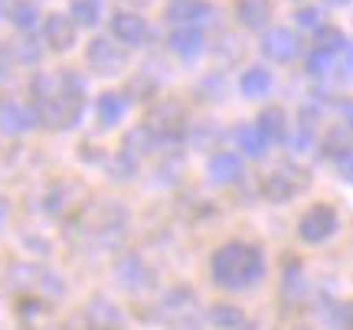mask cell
I'll return each instance as SVG.
<instances>
[{
	"mask_svg": "<svg viewBox=\"0 0 353 330\" xmlns=\"http://www.w3.org/2000/svg\"><path fill=\"white\" fill-rule=\"evenodd\" d=\"M317 138V112L314 108H301L298 112V147H311Z\"/></svg>",
	"mask_w": 353,
	"mask_h": 330,
	"instance_id": "4dcf8cb0",
	"label": "cell"
},
{
	"mask_svg": "<svg viewBox=\"0 0 353 330\" xmlns=\"http://www.w3.org/2000/svg\"><path fill=\"white\" fill-rule=\"evenodd\" d=\"M337 170H341V177L347 180V183H353V151L337 157Z\"/></svg>",
	"mask_w": 353,
	"mask_h": 330,
	"instance_id": "8d00e7d4",
	"label": "cell"
},
{
	"mask_svg": "<svg viewBox=\"0 0 353 330\" xmlns=\"http://www.w3.org/2000/svg\"><path fill=\"white\" fill-rule=\"evenodd\" d=\"M164 17L174 30H203L206 23H213L216 10L206 0H170Z\"/></svg>",
	"mask_w": 353,
	"mask_h": 330,
	"instance_id": "30bf717a",
	"label": "cell"
},
{
	"mask_svg": "<svg viewBox=\"0 0 353 330\" xmlns=\"http://www.w3.org/2000/svg\"><path fill=\"white\" fill-rule=\"evenodd\" d=\"M210 324L216 330H249V318L242 314V307L229 305V301H219L210 307Z\"/></svg>",
	"mask_w": 353,
	"mask_h": 330,
	"instance_id": "d4e9b609",
	"label": "cell"
},
{
	"mask_svg": "<svg viewBox=\"0 0 353 330\" xmlns=\"http://www.w3.org/2000/svg\"><path fill=\"white\" fill-rule=\"evenodd\" d=\"M128 7H144V3H148V0H125Z\"/></svg>",
	"mask_w": 353,
	"mask_h": 330,
	"instance_id": "b9f144b4",
	"label": "cell"
},
{
	"mask_svg": "<svg viewBox=\"0 0 353 330\" xmlns=\"http://www.w3.org/2000/svg\"><path fill=\"white\" fill-rule=\"evenodd\" d=\"M337 229H341V216L330 203H314L298 219V236H301V242H311V245L327 242Z\"/></svg>",
	"mask_w": 353,
	"mask_h": 330,
	"instance_id": "9c48e42d",
	"label": "cell"
},
{
	"mask_svg": "<svg viewBox=\"0 0 353 330\" xmlns=\"http://www.w3.org/2000/svg\"><path fill=\"white\" fill-rule=\"evenodd\" d=\"M37 127V114L20 102H0V131L3 134H26Z\"/></svg>",
	"mask_w": 353,
	"mask_h": 330,
	"instance_id": "ac0fdd59",
	"label": "cell"
},
{
	"mask_svg": "<svg viewBox=\"0 0 353 330\" xmlns=\"http://www.w3.org/2000/svg\"><path fill=\"white\" fill-rule=\"evenodd\" d=\"M262 52L268 59H275V63H291V59L301 56V39L288 26H275V30H265Z\"/></svg>",
	"mask_w": 353,
	"mask_h": 330,
	"instance_id": "4fadbf2b",
	"label": "cell"
},
{
	"mask_svg": "<svg viewBox=\"0 0 353 330\" xmlns=\"http://www.w3.org/2000/svg\"><path fill=\"white\" fill-rule=\"evenodd\" d=\"M350 39L343 37L337 26H321L314 37V52H324V56H334V52H343Z\"/></svg>",
	"mask_w": 353,
	"mask_h": 330,
	"instance_id": "f546056e",
	"label": "cell"
},
{
	"mask_svg": "<svg viewBox=\"0 0 353 330\" xmlns=\"http://www.w3.org/2000/svg\"><path fill=\"white\" fill-rule=\"evenodd\" d=\"M52 330H72V327H52Z\"/></svg>",
	"mask_w": 353,
	"mask_h": 330,
	"instance_id": "f6af8a7d",
	"label": "cell"
},
{
	"mask_svg": "<svg viewBox=\"0 0 353 330\" xmlns=\"http://www.w3.org/2000/svg\"><path fill=\"white\" fill-rule=\"evenodd\" d=\"M72 226H82L79 232L85 236L88 245H95V249H118L128 232V213L125 206L118 203H92Z\"/></svg>",
	"mask_w": 353,
	"mask_h": 330,
	"instance_id": "3957f363",
	"label": "cell"
},
{
	"mask_svg": "<svg viewBox=\"0 0 353 330\" xmlns=\"http://www.w3.org/2000/svg\"><path fill=\"white\" fill-rule=\"evenodd\" d=\"M13 59H20V63H39V56H43V50H39V39L33 37H23V39H17L13 43V50H10Z\"/></svg>",
	"mask_w": 353,
	"mask_h": 330,
	"instance_id": "1f68e13d",
	"label": "cell"
},
{
	"mask_svg": "<svg viewBox=\"0 0 353 330\" xmlns=\"http://www.w3.org/2000/svg\"><path fill=\"white\" fill-rule=\"evenodd\" d=\"M210 275L226 291H245V288H252L265 278V255L255 242L232 239L213 252Z\"/></svg>",
	"mask_w": 353,
	"mask_h": 330,
	"instance_id": "7a4b0ae2",
	"label": "cell"
},
{
	"mask_svg": "<svg viewBox=\"0 0 353 330\" xmlns=\"http://www.w3.org/2000/svg\"><path fill=\"white\" fill-rule=\"evenodd\" d=\"M7 285L10 291L20 298H43V301H56L65 294V281L52 271V268L39 265V262H17L7 268Z\"/></svg>",
	"mask_w": 353,
	"mask_h": 330,
	"instance_id": "277c9868",
	"label": "cell"
},
{
	"mask_svg": "<svg viewBox=\"0 0 353 330\" xmlns=\"http://www.w3.org/2000/svg\"><path fill=\"white\" fill-rule=\"evenodd\" d=\"M353 151V131L347 125H337L327 131V138H324V154H330L334 161L343 157V154Z\"/></svg>",
	"mask_w": 353,
	"mask_h": 330,
	"instance_id": "83f0119b",
	"label": "cell"
},
{
	"mask_svg": "<svg viewBox=\"0 0 353 330\" xmlns=\"http://www.w3.org/2000/svg\"><path fill=\"white\" fill-rule=\"evenodd\" d=\"M154 144H157V141H154L151 131H148L144 125H138V127H131V131L125 134V141H121V151H118V154H125L128 161L141 164V161L154 151Z\"/></svg>",
	"mask_w": 353,
	"mask_h": 330,
	"instance_id": "603a6c76",
	"label": "cell"
},
{
	"mask_svg": "<svg viewBox=\"0 0 353 330\" xmlns=\"http://www.w3.org/2000/svg\"><path fill=\"white\" fill-rule=\"evenodd\" d=\"M69 3H101V0H69Z\"/></svg>",
	"mask_w": 353,
	"mask_h": 330,
	"instance_id": "ee69618b",
	"label": "cell"
},
{
	"mask_svg": "<svg viewBox=\"0 0 353 330\" xmlns=\"http://www.w3.org/2000/svg\"><path fill=\"white\" fill-rule=\"evenodd\" d=\"M144 127L154 134V141L180 144L183 134H187V112H183V105L180 102L164 99V102L151 105V112H148V118H144Z\"/></svg>",
	"mask_w": 353,
	"mask_h": 330,
	"instance_id": "52a82bcc",
	"label": "cell"
},
{
	"mask_svg": "<svg viewBox=\"0 0 353 330\" xmlns=\"http://www.w3.org/2000/svg\"><path fill=\"white\" fill-rule=\"evenodd\" d=\"M307 72H311V76H327L330 72V56H324V52H311V56H307Z\"/></svg>",
	"mask_w": 353,
	"mask_h": 330,
	"instance_id": "e575fe53",
	"label": "cell"
},
{
	"mask_svg": "<svg viewBox=\"0 0 353 330\" xmlns=\"http://www.w3.org/2000/svg\"><path fill=\"white\" fill-rule=\"evenodd\" d=\"M206 177H210V183H216V187H232V183H239L242 157L232 151H216L213 157H210V164H206Z\"/></svg>",
	"mask_w": 353,
	"mask_h": 330,
	"instance_id": "2e32d148",
	"label": "cell"
},
{
	"mask_svg": "<svg viewBox=\"0 0 353 330\" xmlns=\"http://www.w3.org/2000/svg\"><path fill=\"white\" fill-rule=\"evenodd\" d=\"M236 17L249 30H262L272 20V0H236Z\"/></svg>",
	"mask_w": 353,
	"mask_h": 330,
	"instance_id": "cb8c5ba5",
	"label": "cell"
},
{
	"mask_svg": "<svg viewBox=\"0 0 353 330\" xmlns=\"http://www.w3.org/2000/svg\"><path fill=\"white\" fill-rule=\"evenodd\" d=\"M13 314L17 320L23 324V327H39V324H46V318L52 314L50 301H43V298H20L17 307H13Z\"/></svg>",
	"mask_w": 353,
	"mask_h": 330,
	"instance_id": "484cf974",
	"label": "cell"
},
{
	"mask_svg": "<svg viewBox=\"0 0 353 330\" xmlns=\"http://www.w3.org/2000/svg\"><path fill=\"white\" fill-rule=\"evenodd\" d=\"M304 187H307V174L298 170V167L285 164V167H275V170L262 180V196L268 203H288Z\"/></svg>",
	"mask_w": 353,
	"mask_h": 330,
	"instance_id": "ba28073f",
	"label": "cell"
},
{
	"mask_svg": "<svg viewBox=\"0 0 353 330\" xmlns=\"http://www.w3.org/2000/svg\"><path fill=\"white\" fill-rule=\"evenodd\" d=\"M95 114H99L101 127L121 125V121H125V114H128V95L125 92H105V95H99V102H95Z\"/></svg>",
	"mask_w": 353,
	"mask_h": 330,
	"instance_id": "ffe728a7",
	"label": "cell"
},
{
	"mask_svg": "<svg viewBox=\"0 0 353 330\" xmlns=\"http://www.w3.org/2000/svg\"><path fill=\"white\" fill-rule=\"evenodd\" d=\"M330 7H343V3H350V0H327Z\"/></svg>",
	"mask_w": 353,
	"mask_h": 330,
	"instance_id": "7bdbcfd3",
	"label": "cell"
},
{
	"mask_svg": "<svg viewBox=\"0 0 353 330\" xmlns=\"http://www.w3.org/2000/svg\"><path fill=\"white\" fill-rule=\"evenodd\" d=\"M10 23L17 26L23 37H30V33H33V30L39 26V7H37V0H13Z\"/></svg>",
	"mask_w": 353,
	"mask_h": 330,
	"instance_id": "4316f807",
	"label": "cell"
},
{
	"mask_svg": "<svg viewBox=\"0 0 353 330\" xmlns=\"http://www.w3.org/2000/svg\"><path fill=\"white\" fill-rule=\"evenodd\" d=\"M85 324L88 330H121L125 327V314L108 298H92L85 305Z\"/></svg>",
	"mask_w": 353,
	"mask_h": 330,
	"instance_id": "9a60e30c",
	"label": "cell"
},
{
	"mask_svg": "<svg viewBox=\"0 0 353 330\" xmlns=\"http://www.w3.org/2000/svg\"><path fill=\"white\" fill-rule=\"evenodd\" d=\"M255 127H259V134L265 138V144H281V141L288 138V114H285L281 105H272V108H265L259 114Z\"/></svg>",
	"mask_w": 353,
	"mask_h": 330,
	"instance_id": "d6986e66",
	"label": "cell"
},
{
	"mask_svg": "<svg viewBox=\"0 0 353 330\" xmlns=\"http://www.w3.org/2000/svg\"><path fill=\"white\" fill-rule=\"evenodd\" d=\"M30 95H33L37 125L50 127V131L76 127L85 108V82L76 69L37 72L30 79Z\"/></svg>",
	"mask_w": 353,
	"mask_h": 330,
	"instance_id": "6da1fadb",
	"label": "cell"
},
{
	"mask_svg": "<svg viewBox=\"0 0 353 330\" xmlns=\"http://www.w3.org/2000/svg\"><path fill=\"white\" fill-rule=\"evenodd\" d=\"M167 46H170V52L174 56H180V59H196L203 50H206V37H203V30H174L170 33V39H167Z\"/></svg>",
	"mask_w": 353,
	"mask_h": 330,
	"instance_id": "44dd1931",
	"label": "cell"
},
{
	"mask_svg": "<svg viewBox=\"0 0 353 330\" xmlns=\"http://www.w3.org/2000/svg\"><path fill=\"white\" fill-rule=\"evenodd\" d=\"M69 17L76 26H95L101 17V3H72L69 7Z\"/></svg>",
	"mask_w": 353,
	"mask_h": 330,
	"instance_id": "d6a6232c",
	"label": "cell"
},
{
	"mask_svg": "<svg viewBox=\"0 0 353 330\" xmlns=\"http://www.w3.org/2000/svg\"><path fill=\"white\" fill-rule=\"evenodd\" d=\"M157 320L167 330H200V301L193 288L187 285H174L164 298L157 301Z\"/></svg>",
	"mask_w": 353,
	"mask_h": 330,
	"instance_id": "5b68a950",
	"label": "cell"
},
{
	"mask_svg": "<svg viewBox=\"0 0 353 330\" xmlns=\"http://www.w3.org/2000/svg\"><path fill=\"white\" fill-rule=\"evenodd\" d=\"M112 33L118 43L138 46V43H144V37H148V20L138 17V13H131V10H118L112 17Z\"/></svg>",
	"mask_w": 353,
	"mask_h": 330,
	"instance_id": "e0dca14e",
	"label": "cell"
},
{
	"mask_svg": "<svg viewBox=\"0 0 353 330\" xmlns=\"http://www.w3.org/2000/svg\"><path fill=\"white\" fill-rule=\"evenodd\" d=\"M114 281H118L125 291L141 294L154 285V271L148 268V262H144L138 252H125L114 262Z\"/></svg>",
	"mask_w": 353,
	"mask_h": 330,
	"instance_id": "8fae6325",
	"label": "cell"
},
{
	"mask_svg": "<svg viewBox=\"0 0 353 330\" xmlns=\"http://www.w3.org/2000/svg\"><path fill=\"white\" fill-rule=\"evenodd\" d=\"M341 114H343V125L353 131V102H343L341 105Z\"/></svg>",
	"mask_w": 353,
	"mask_h": 330,
	"instance_id": "f35d334b",
	"label": "cell"
},
{
	"mask_svg": "<svg viewBox=\"0 0 353 330\" xmlns=\"http://www.w3.org/2000/svg\"><path fill=\"white\" fill-rule=\"evenodd\" d=\"M294 20H298V26L301 30H321V20H324V13L317 10V7H301V10L294 13Z\"/></svg>",
	"mask_w": 353,
	"mask_h": 330,
	"instance_id": "836d02e7",
	"label": "cell"
},
{
	"mask_svg": "<svg viewBox=\"0 0 353 330\" xmlns=\"http://www.w3.org/2000/svg\"><path fill=\"white\" fill-rule=\"evenodd\" d=\"M343 320H347V324H350V330H353V305L343 307Z\"/></svg>",
	"mask_w": 353,
	"mask_h": 330,
	"instance_id": "60d3db41",
	"label": "cell"
},
{
	"mask_svg": "<svg viewBox=\"0 0 353 330\" xmlns=\"http://www.w3.org/2000/svg\"><path fill=\"white\" fill-rule=\"evenodd\" d=\"M10 63H13V56H10V50L0 43V85L10 79Z\"/></svg>",
	"mask_w": 353,
	"mask_h": 330,
	"instance_id": "d590c367",
	"label": "cell"
},
{
	"mask_svg": "<svg viewBox=\"0 0 353 330\" xmlns=\"http://www.w3.org/2000/svg\"><path fill=\"white\" fill-rule=\"evenodd\" d=\"M343 69L353 76V43H347V50H343Z\"/></svg>",
	"mask_w": 353,
	"mask_h": 330,
	"instance_id": "ab89813d",
	"label": "cell"
},
{
	"mask_svg": "<svg viewBox=\"0 0 353 330\" xmlns=\"http://www.w3.org/2000/svg\"><path fill=\"white\" fill-rule=\"evenodd\" d=\"M88 206H92V193H88V187L79 183V180H59V183H52L50 193H46V213L56 219H63V223H69V226L85 213Z\"/></svg>",
	"mask_w": 353,
	"mask_h": 330,
	"instance_id": "8992f818",
	"label": "cell"
},
{
	"mask_svg": "<svg viewBox=\"0 0 353 330\" xmlns=\"http://www.w3.org/2000/svg\"><path fill=\"white\" fill-rule=\"evenodd\" d=\"M236 144H239V151L245 154V157H262L265 147H268L255 125H239L236 127Z\"/></svg>",
	"mask_w": 353,
	"mask_h": 330,
	"instance_id": "f1b7e54d",
	"label": "cell"
},
{
	"mask_svg": "<svg viewBox=\"0 0 353 330\" xmlns=\"http://www.w3.org/2000/svg\"><path fill=\"white\" fill-rule=\"evenodd\" d=\"M272 85H275V79H272V72L265 65H249L239 76V92L245 99H265L272 92Z\"/></svg>",
	"mask_w": 353,
	"mask_h": 330,
	"instance_id": "7402d4cb",
	"label": "cell"
},
{
	"mask_svg": "<svg viewBox=\"0 0 353 330\" xmlns=\"http://www.w3.org/2000/svg\"><path fill=\"white\" fill-rule=\"evenodd\" d=\"M10 216H13V206H10V200H7V196H0V232L7 229V223H10Z\"/></svg>",
	"mask_w": 353,
	"mask_h": 330,
	"instance_id": "74e56055",
	"label": "cell"
},
{
	"mask_svg": "<svg viewBox=\"0 0 353 330\" xmlns=\"http://www.w3.org/2000/svg\"><path fill=\"white\" fill-rule=\"evenodd\" d=\"M76 37H79V30L72 23V17H65V13H50L46 17V23H43V43L52 52H69L76 46Z\"/></svg>",
	"mask_w": 353,
	"mask_h": 330,
	"instance_id": "5bb4252c",
	"label": "cell"
},
{
	"mask_svg": "<svg viewBox=\"0 0 353 330\" xmlns=\"http://www.w3.org/2000/svg\"><path fill=\"white\" fill-rule=\"evenodd\" d=\"M85 63L92 65L95 76H118V72L125 69L128 59H125V52L118 50L108 37H95L85 50Z\"/></svg>",
	"mask_w": 353,
	"mask_h": 330,
	"instance_id": "7c38bea8",
	"label": "cell"
}]
</instances>
